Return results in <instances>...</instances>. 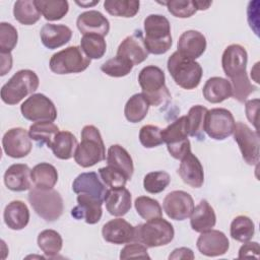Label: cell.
I'll return each instance as SVG.
<instances>
[{
	"instance_id": "6da1fadb",
	"label": "cell",
	"mask_w": 260,
	"mask_h": 260,
	"mask_svg": "<svg viewBox=\"0 0 260 260\" xmlns=\"http://www.w3.org/2000/svg\"><path fill=\"white\" fill-rule=\"evenodd\" d=\"M106 158V147L100 130L85 125L81 130V141L77 145L74 160L82 168H90Z\"/></svg>"
},
{
	"instance_id": "7a4b0ae2",
	"label": "cell",
	"mask_w": 260,
	"mask_h": 260,
	"mask_svg": "<svg viewBox=\"0 0 260 260\" xmlns=\"http://www.w3.org/2000/svg\"><path fill=\"white\" fill-rule=\"evenodd\" d=\"M144 44L148 53L161 55L167 53L172 45L171 23L165 15L149 14L144 19Z\"/></svg>"
},
{
	"instance_id": "3957f363",
	"label": "cell",
	"mask_w": 260,
	"mask_h": 260,
	"mask_svg": "<svg viewBox=\"0 0 260 260\" xmlns=\"http://www.w3.org/2000/svg\"><path fill=\"white\" fill-rule=\"evenodd\" d=\"M138 82L142 94L149 106H160L171 99V92L166 85L165 72L157 66L143 67L138 74Z\"/></svg>"
},
{
	"instance_id": "277c9868",
	"label": "cell",
	"mask_w": 260,
	"mask_h": 260,
	"mask_svg": "<svg viewBox=\"0 0 260 260\" xmlns=\"http://www.w3.org/2000/svg\"><path fill=\"white\" fill-rule=\"evenodd\" d=\"M167 68L175 83L187 90L196 88L203 74L202 67L198 62L182 56L177 51L169 57Z\"/></svg>"
},
{
	"instance_id": "5b68a950",
	"label": "cell",
	"mask_w": 260,
	"mask_h": 260,
	"mask_svg": "<svg viewBox=\"0 0 260 260\" xmlns=\"http://www.w3.org/2000/svg\"><path fill=\"white\" fill-rule=\"evenodd\" d=\"M40 79L37 73L29 69H21L2 86L0 96L7 105H17L28 94H34L38 89Z\"/></svg>"
},
{
	"instance_id": "8992f818",
	"label": "cell",
	"mask_w": 260,
	"mask_h": 260,
	"mask_svg": "<svg viewBox=\"0 0 260 260\" xmlns=\"http://www.w3.org/2000/svg\"><path fill=\"white\" fill-rule=\"evenodd\" d=\"M174 236L172 223L162 217H157L134 226L133 242L142 243L147 248H155L170 244Z\"/></svg>"
},
{
	"instance_id": "52a82bcc",
	"label": "cell",
	"mask_w": 260,
	"mask_h": 260,
	"mask_svg": "<svg viewBox=\"0 0 260 260\" xmlns=\"http://www.w3.org/2000/svg\"><path fill=\"white\" fill-rule=\"evenodd\" d=\"M28 202L35 212L46 221H55L63 213L64 203L61 194L54 189H29Z\"/></svg>"
},
{
	"instance_id": "ba28073f",
	"label": "cell",
	"mask_w": 260,
	"mask_h": 260,
	"mask_svg": "<svg viewBox=\"0 0 260 260\" xmlns=\"http://www.w3.org/2000/svg\"><path fill=\"white\" fill-rule=\"evenodd\" d=\"M90 59L78 46H70L55 53L49 62V67L55 74L80 73L90 65Z\"/></svg>"
},
{
	"instance_id": "9c48e42d",
	"label": "cell",
	"mask_w": 260,
	"mask_h": 260,
	"mask_svg": "<svg viewBox=\"0 0 260 260\" xmlns=\"http://www.w3.org/2000/svg\"><path fill=\"white\" fill-rule=\"evenodd\" d=\"M162 140L167 144L169 153L176 159H182L191 151V143L188 139V124L186 116H182L162 129Z\"/></svg>"
},
{
	"instance_id": "30bf717a",
	"label": "cell",
	"mask_w": 260,
	"mask_h": 260,
	"mask_svg": "<svg viewBox=\"0 0 260 260\" xmlns=\"http://www.w3.org/2000/svg\"><path fill=\"white\" fill-rule=\"evenodd\" d=\"M236 121L231 111L224 108H214L207 111L204 132L214 140H224L234 133Z\"/></svg>"
},
{
	"instance_id": "8fae6325",
	"label": "cell",
	"mask_w": 260,
	"mask_h": 260,
	"mask_svg": "<svg viewBox=\"0 0 260 260\" xmlns=\"http://www.w3.org/2000/svg\"><path fill=\"white\" fill-rule=\"evenodd\" d=\"M22 116L31 122H54L57 119V109L54 103L43 93H34L20 106Z\"/></svg>"
},
{
	"instance_id": "7c38bea8",
	"label": "cell",
	"mask_w": 260,
	"mask_h": 260,
	"mask_svg": "<svg viewBox=\"0 0 260 260\" xmlns=\"http://www.w3.org/2000/svg\"><path fill=\"white\" fill-rule=\"evenodd\" d=\"M233 134L234 139L241 150L243 159L250 166H257L260 159L258 131L252 130L243 122H237Z\"/></svg>"
},
{
	"instance_id": "4fadbf2b",
	"label": "cell",
	"mask_w": 260,
	"mask_h": 260,
	"mask_svg": "<svg viewBox=\"0 0 260 260\" xmlns=\"http://www.w3.org/2000/svg\"><path fill=\"white\" fill-rule=\"evenodd\" d=\"M247 63L248 53L243 46L232 44L224 49L221 57V66L230 80L247 75Z\"/></svg>"
},
{
	"instance_id": "5bb4252c",
	"label": "cell",
	"mask_w": 260,
	"mask_h": 260,
	"mask_svg": "<svg viewBox=\"0 0 260 260\" xmlns=\"http://www.w3.org/2000/svg\"><path fill=\"white\" fill-rule=\"evenodd\" d=\"M194 206L192 196L183 190H175L168 193L162 202L164 211L174 220H184L190 217Z\"/></svg>"
},
{
	"instance_id": "9a60e30c",
	"label": "cell",
	"mask_w": 260,
	"mask_h": 260,
	"mask_svg": "<svg viewBox=\"0 0 260 260\" xmlns=\"http://www.w3.org/2000/svg\"><path fill=\"white\" fill-rule=\"evenodd\" d=\"M2 146L8 156L12 158H22L31 150V138L24 128H11L3 135Z\"/></svg>"
},
{
	"instance_id": "2e32d148",
	"label": "cell",
	"mask_w": 260,
	"mask_h": 260,
	"mask_svg": "<svg viewBox=\"0 0 260 260\" xmlns=\"http://www.w3.org/2000/svg\"><path fill=\"white\" fill-rule=\"evenodd\" d=\"M148 54L143 34L140 29H136L120 43L116 56L129 60L133 65H138L147 59Z\"/></svg>"
},
{
	"instance_id": "e0dca14e",
	"label": "cell",
	"mask_w": 260,
	"mask_h": 260,
	"mask_svg": "<svg viewBox=\"0 0 260 260\" xmlns=\"http://www.w3.org/2000/svg\"><path fill=\"white\" fill-rule=\"evenodd\" d=\"M196 246L198 251L207 257L224 255L230 248V241L224 233L218 230H209L201 233Z\"/></svg>"
},
{
	"instance_id": "ac0fdd59",
	"label": "cell",
	"mask_w": 260,
	"mask_h": 260,
	"mask_svg": "<svg viewBox=\"0 0 260 260\" xmlns=\"http://www.w3.org/2000/svg\"><path fill=\"white\" fill-rule=\"evenodd\" d=\"M77 205L71 209V215L77 219H83L88 224L98 223L103 215V202L87 194H78Z\"/></svg>"
},
{
	"instance_id": "d6986e66",
	"label": "cell",
	"mask_w": 260,
	"mask_h": 260,
	"mask_svg": "<svg viewBox=\"0 0 260 260\" xmlns=\"http://www.w3.org/2000/svg\"><path fill=\"white\" fill-rule=\"evenodd\" d=\"M72 190L76 194H87L104 202L109 188L101 181L96 173L87 172L79 174L74 179Z\"/></svg>"
},
{
	"instance_id": "ffe728a7",
	"label": "cell",
	"mask_w": 260,
	"mask_h": 260,
	"mask_svg": "<svg viewBox=\"0 0 260 260\" xmlns=\"http://www.w3.org/2000/svg\"><path fill=\"white\" fill-rule=\"evenodd\" d=\"M205 36L194 29L184 31L177 42V52L192 60L201 57L206 50Z\"/></svg>"
},
{
	"instance_id": "44dd1931",
	"label": "cell",
	"mask_w": 260,
	"mask_h": 260,
	"mask_svg": "<svg viewBox=\"0 0 260 260\" xmlns=\"http://www.w3.org/2000/svg\"><path fill=\"white\" fill-rule=\"evenodd\" d=\"M102 236L106 242L122 245L134 241V226L123 218H114L103 225Z\"/></svg>"
},
{
	"instance_id": "7402d4cb",
	"label": "cell",
	"mask_w": 260,
	"mask_h": 260,
	"mask_svg": "<svg viewBox=\"0 0 260 260\" xmlns=\"http://www.w3.org/2000/svg\"><path fill=\"white\" fill-rule=\"evenodd\" d=\"M78 30L84 35H99L105 37L110 31L108 18L98 10H88L80 13L76 19Z\"/></svg>"
},
{
	"instance_id": "603a6c76",
	"label": "cell",
	"mask_w": 260,
	"mask_h": 260,
	"mask_svg": "<svg viewBox=\"0 0 260 260\" xmlns=\"http://www.w3.org/2000/svg\"><path fill=\"white\" fill-rule=\"evenodd\" d=\"M182 181L192 188H200L204 183V171L199 158L189 151L182 159L178 169Z\"/></svg>"
},
{
	"instance_id": "cb8c5ba5",
	"label": "cell",
	"mask_w": 260,
	"mask_h": 260,
	"mask_svg": "<svg viewBox=\"0 0 260 260\" xmlns=\"http://www.w3.org/2000/svg\"><path fill=\"white\" fill-rule=\"evenodd\" d=\"M31 170L25 164L11 165L4 174V184L14 192H23L31 188Z\"/></svg>"
},
{
	"instance_id": "d4e9b609",
	"label": "cell",
	"mask_w": 260,
	"mask_h": 260,
	"mask_svg": "<svg viewBox=\"0 0 260 260\" xmlns=\"http://www.w3.org/2000/svg\"><path fill=\"white\" fill-rule=\"evenodd\" d=\"M104 202L111 215L123 216L131 209L132 195L125 186L120 188H109Z\"/></svg>"
},
{
	"instance_id": "484cf974",
	"label": "cell",
	"mask_w": 260,
	"mask_h": 260,
	"mask_svg": "<svg viewBox=\"0 0 260 260\" xmlns=\"http://www.w3.org/2000/svg\"><path fill=\"white\" fill-rule=\"evenodd\" d=\"M40 38L46 48L55 50L71 40L72 30L65 24L46 23L40 30Z\"/></svg>"
},
{
	"instance_id": "4316f807",
	"label": "cell",
	"mask_w": 260,
	"mask_h": 260,
	"mask_svg": "<svg viewBox=\"0 0 260 260\" xmlns=\"http://www.w3.org/2000/svg\"><path fill=\"white\" fill-rule=\"evenodd\" d=\"M216 223V214L213 207L205 199L194 206L190 215V225L193 231L203 233L211 230Z\"/></svg>"
},
{
	"instance_id": "83f0119b",
	"label": "cell",
	"mask_w": 260,
	"mask_h": 260,
	"mask_svg": "<svg viewBox=\"0 0 260 260\" xmlns=\"http://www.w3.org/2000/svg\"><path fill=\"white\" fill-rule=\"evenodd\" d=\"M29 210L27 205L20 200L9 202L4 209L3 218L5 224L13 231L24 229L29 222Z\"/></svg>"
},
{
	"instance_id": "f1b7e54d",
	"label": "cell",
	"mask_w": 260,
	"mask_h": 260,
	"mask_svg": "<svg viewBox=\"0 0 260 260\" xmlns=\"http://www.w3.org/2000/svg\"><path fill=\"white\" fill-rule=\"evenodd\" d=\"M202 94L207 102L211 104H219L232 96V86L228 79L213 76L205 82Z\"/></svg>"
},
{
	"instance_id": "f546056e",
	"label": "cell",
	"mask_w": 260,
	"mask_h": 260,
	"mask_svg": "<svg viewBox=\"0 0 260 260\" xmlns=\"http://www.w3.org/2000/svg\"><path fill=\"white\" fill-rule=\"evenodd\" d=\"M108 166L122 172L127 180H131L134 172V165L129 152L119 144H113L109 147L107 153Z\"/></svg>"
},
{
	"instance_id": "4dcf8cb0",
	"label": "cell",
	"mask_w": 260,
	"mask_h": 260,
	"mask_svg": "<svg viewBox=\"0 0 260 260\" xmlns=\"http://www.w3.org/2000/svg\"><path fill=\"white\" fill-rule=\"evenodd\" d=\"M78 142L76 137L69 131H60L51 146L54 155L63 160L74 157Z\"/></svg>"
},
{
	"instance_id": "1f68e13d",
	"label": "cell",
	"mask_w": 260,
	"mask_h": 260,
	"mask_svg": "<svg viewBox=\"0 0 260 260\" xmlns=\"http://www.w3.org/2000/svg\"><path fill=\"white\" fill-rule=\"evenodd\" d=\"M31 181L40 189H53L58 181L56 168L49 162H40L31 169Z\"/></svg>"
},
{
	"instance_id": "d6a6232c",
	"label": "cell",
	"mask_w": 260,
	"mask_h": 260,
	"mask_svg": "<svg viewBox=\"0 0 260 260\" xmlns=\"http://www.w3.org/2000/svg\"><path fill=\"white\" fill-rule=\"evenodd\" d=\"M59 132V127L55 123L50 121L36 122L32 125H30L28 130L29 136L32 140H35L41 145L46 144L50 148L55 140L56 135Z\"/></svg>"
},
{
	"instance_id": "836d02e7",
	"label": "cell",
	"mask_w": 260,
	"mask_h": 260,
	"mask_svg": "<svg viewBox=\"0 0 260 260\" xmlns=\"http://www.w3.org/2000/svg\"><path fill=\"white\" fill-rule=\"evenodd\" d=\"M35 4L46 20L62 19L69 10V3L65 0H35Z\"/></svg>"
},
{
	"instance_id": "e575fe53",
	"label": "cell",
	"mask_w": 260,
	"mask_h": 260,
	"mask_svg": "<svg viewBox=\"0 0 260 260\" xmlns=\"http://www.w3.org/2000/svg\"><path fill=\"white\" fill-rule=\"evenodd\" d=\"M149 104L141 92L135 93L129 98L125 107L124 115L130 123L141 122L147 115Z\"/></svg>"
},
{
	"instance_id": "d590c367",
	"label": "cell",
	"mask_w": 260,
	"mask_h": 260,
	"mask_svg": "<svg viewBox=\"0 0 260 260\" xmlns=\"http://www.w3.org/2000/svg\"><path fill=\"white\" fill-rule=\"evenodd\" d=\"M207 108L201 105H195L190 108L186 115L188 124V133L190 136L197 138L198 140H204V123L207 114Z\"/></svg>"
},
{
	"instance_id": "8d00e7d4",
	"label": "cell",
	"mask_w": 260,
	"mask_h": 260,
	"mask_svg": "<svg viewBox=\"0 0 260 260\" xmlns=\"http://www.w3.org/2000/svg\"><path fill=\"white\" fill-rule=\"evenodd\" d=\"M38 246L41 251L48 257L54 258L58 255L63 247L61 235L54 230H44L38 236Z\"/></svg>"
},
{
	"instance_id": "74e56055",
	"label": "cell",
	"mask_w": 260,
	"mask_h": 260,
	"mask_svg": "<svg viewBox=\"0 0 260 260\" xmlns=\"http://www.w3.org/2000/svg\"><path fill=\"white\" fill-rule=\"evenodd\" d=\"M41 15L35 4V0H18L14 3L13 16L23 25L35 24L40 20Z\"/></svg>"
},
{
	"instance_id": "f35d334b",
	"label": "cell",
	"mask_w": 260,
	"mask_h": 260,
	"mask_svg": "<svg viewBox=\"0 0 260 260\" xmlns=\"http://www.w3.org/2000/svg\"><path fill=\"white\" fill-rule=\"evenodd\" d=\"M140 7V2L137 0H106L104 8L106 11L117 17H133L135 16Z\"/></svg>"
},
{
	"instance_id": "ab89813d",
	"label": "cell",
	"mask_w": 260,
	"mask_h": 260,
	"mask_svg": "<svg viewBox=\"0 0 260 260\" xmlns=\"http://www.w3.org/2000/svg\"><path fill=\"white\" fill-rule=\"evenodd\" d=\"M255 233V224L253 220L246 215H239L235 217L231 223V237L241 243L250 241Z\"/></svg>"
},
{
	"instance_id": "60d3db41",
	"label": "cell",
	"mask_w": 260,
	"mask_h": 260,
	"mask_svg": "<svg viewBox=\"0 0 260 260\" xmlns=\"http://www.w3.org/2000/svg\"><path fill=\"white\" fill-rule=\"evenodd\" d=\"M80 48L90 60L101 59L106 54L107 44L102 36L84 35L80 40Z\"/></svg>"
},
{
	"instance_id": "b9f144b4",
	"label": "cell",
	"mask_w": 260,
	"mask_h": 260,
	"mask_svg": "<svg viewBox=\"0 0 260 260\" xmlns=\"http://www.w3.org/2000/svg\"><path fill=\"white\" fill-rule=\"evenodd\" d=\"M137 213L145 220L161 217L162 209L159 202L148 196H139L134 201Z\"/></svg>"
},
{
	"instance_id": "7bdbcfd3",
	"label": "cell",
	"mask_w": 260,
	"mask_h": 260,
	"mask_svg": "<svg viewBox=\"0 0 260 260\" xmlns=\"http://www.w3.org/2000/svg\"><path fill=\"white\" fill-rule=\"evenodd\" d=\"M133 67L134 65L129 60L116 56L106 61L101 66V70L111 77H124L132 71Z\"/></svg>"
},
{
	"instance_id": "ee69618b",
	"label": "cell",
	"mask_w": 260,
	"mask_h": 260,
	"mask_svg": "<svg viewBox=\"0 0 260 260\" xmlns=\"http://www.w3.org/2000/svg\"><path fill=\"white\" fill-rule=\"evenodd\" d=\"M171 176L165 171H155L147 173L143 179V188L150 194L162 192L170 184Z\"/></svg>"
},
{
	"instance_id": "f6af8a7d",
	"label": "cell",
	"mask_w": 260,
	"mask_h": 260,
	"mask_svg": "<svg viewBox=\"0 0 260 260\" xmlns=\"http://www.w3.org/2000/svg\"><path fill=\"white\" fill-rule=\"evenodd\" d=\"M162 129L155 125H144L139 131V141L145 148H153L164 143Z\"/></svg>"
},
{
	"instance_id": "bcb514c9",
	"label": "cell",
	"mask_w": 260,
	"mask_h": 260,
	"mask_svg": "<svg viewBox=\"0 0 260 260\" xmlns=\"http://www.w3.org/2000/svg\"><path fill=\"white\" fill-rule=\"evenodd\" d=\"M161 4H165L169 12L178 18H188L197 12L194 0H171Z\"/></svg>"
},
{
	"instance_id": "7dc6e473",
	"label": "cell",
	"mask_w": 260,
	"mask_h": 260,
	"mask_svg": "<svg viewBox=\"0 0 260 260\" xmlns=\"http://www.w3.org/2000/svg\"><path fill=\"white\" fill-rule=\"evenodd\" d=\"M18 34L16 28L8 22L0 23V53H11L16 47Z\"/></svg>"
},
{
	"instance_id": "c3c4849f",
	"label": "cell",
	"mask_w": 260,
	"mask_h": 260,
	"mask_svg": "<svg viewBox=\"0 0 260 260\" xmlns=\"http://www.w3.org/2000/svg\"><path fill=\"white\" fill-rule=\"evenodd\" d=\"M99 174H100L103 182L109 188L124 187L128 181L122 172L114 169L111 166L100 168Z\"/></svg>"
},
{
	"instance_id": "681fc988",
	"label": "cell",
	"mask_w": 260,
	"mask_h": 260,
	"mask_svg": "<svg viewBox=\"0 0 260 260\" xmlns=\"http://www.w3.org/2000/svg\"><path fill=\"white\" fill-rule=\"evenodd\" d=\"M129 258H140V259H150L147 253V247L139 242L128 243L120 252V259Z\"/></svg>"
},
{
	"instance_id": "f907efd6",
	"label": "cell",
	"mask_w": 260,
	"mask_h": 260,
	"mask_svg": "<svg viewBox=\"0 0 260 260\" xmlns=\"http://www.w3.org/2000/svg\"><path fill=\"white\" fill-rule=\"evenodd\" d=\"M258 110H259V99L249 100L245 103V112H246L247 119L249 120L250 123L253 124L256 131H258V125H257Z\"/></svg>"
},
{
	"instance_id": "816d5d0a",
	"label": "cell",
	"mask_w": 260,
	"mask_h": 260,
	"mask_svg": "<svg viewBox=\"0 0 260 260\" xmlns=\"http://www.w3.org/2000/svg\"><path fill=\"white\" fill-rule=\"evenodd\" d=\"M259 252H260V247L257 242H245L243 246H241L239 250V258H250L254 257L256 259L259 258Z\"/></svg>"
},
{
	"instance_id": "f5cc1de1",
	"label": "cell",
	"mask_w": 260,
	"mask_h": 260,
	"mask_svg": "<svg viewBox=\"0 0 260 260\" xmlns=\"http://www.w3.org/2000/svg\"><path fill=\"white\" fill-rule=\"evenodd\" d=\"M194 253L190 248L187 247H181L175 249L169 256L170 260H178V259H194Z\"/></svg>"
},
{
	"instance_id": "db71d44e",
	"label": "cell",
	"mask_w": 260,
	"mask_h": 260,
	"mask_svg": "<svg viewBox=\"0 0 260 260\" xmlns=\"http://www.w3.org/2000/svg\"><path fill=\"white\" fill-rule=\"evenodd\" d=\"M0 56H1L0 57V61H1L0 75L4 76L12 68V55L11 53H0Z\"/></svg>"
},
{
	"instance_id": "11a10c76",
	"label": "cell",
	"mask_w": 260,
	"mask_h": 260,
	"mask_svg": "<svg viewBox=\"0 0 260 260\" xmlns=\"http://www.w3.org/2000/svg\"><path fill=\"white\" fill-rule=\"evenodd\" d=\"M194 4L197 10H207L210 5L212 4V1H202V0H194Z\"/></svg>"
},
{
	"instance_id": "9f6ffc18",
	"label": "cell",
	"mask_w": 260,
	"mask_h": 260,
	"mask_svg": "<svg viewBox=\"0 0 260 260\" xmlns=\"http://www.w3.org/2000/svg\"><path fill=\"white\" fill-rule=\"evenodd\" d=\"M100 1L99 0H96V1H92V2H88V1H81V2H79V1H76L75 3L77 4V5H79V6H81V7H85V8H88V7H90V6H93V5H95V4H98Z\"/></svg>"
}]
</instances>
